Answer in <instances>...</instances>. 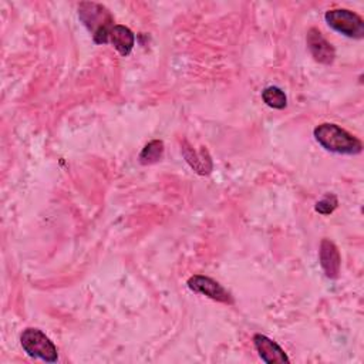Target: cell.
<instances>
[{
  "label": "cell",
  "instance_id": "obj_5",
  "mask_svg": "<svg viewBox=\"0 0 364 364\" xmlns=\"http://www.w3.org/2000/svg\"><path fill=\"white\" fill-rule=\"evenodd\" d=\"M188 287L199 294H203L212 300L220 301V303H226V304H233L235 300L232 297V294L216 280L208 277V276H202V274H195L192 277H189L188 280Z\"/></svg>",
  "mask_w": 364,
  "mask_h": 364
},
{
  "label": "cell",
  "instance_id": "obj_10",
  "mask_svg": "<svg viewBox=\"0 0 364 364\" xmlns=\"http://www.w3.org/2000/svg\"><path fill=\"white\" fill-rule=\"evenodd\" d=\"M182 152H183V156H185L186 162L195 169V172H198V173H200V175H208V173L210 172V169H212V161H210V158L203 159V156L208 155V152H206L205 148H203L200 152H195L193 149L185 146V148L182 149Z\"/></svg>",
  "mask_w": 364,
  "mask_h": 364
},
{
  "label": "cell",
  "instance_id": "obj_4",
  "mask_svg": "<svg viewBox=\"0 0 364 364\" xmlns=\"http://www.w3.org/2000/svg\"><path fill=\"white\" fill-rule=\"evenodd\" d=\"M326 23L338 31L340 34L351 38H363L364 37V21L363 18L347 9H333L326 11L324 14Z\"/></svg>",
  "mask_w": 364,
  "mask_h": 364
},
{
  "label": "cell",
  "instance_id": "obj_11",
  "mask_svg": "<svg viewBox=\"0 0 364 364\" xmlns=\"http://www.w3.org/2000/svg\"><path fill=\"white\" fill-rule=\"evenodd\" d=\"M164 155V142L161 139L149 141L139 154V162L142 165H151L161 161Z\"/></svg>",
  "mask_w": 364,
  "mask_h": 364
},
{
  "label": "cell",
  "instance_id": "obj_12",
  "mask_svg": "<svg viewBox=\"0 0 364 364\" xmlns=\"http://www.w3.org/2000/svg\"><path fill=\"white\" fill-rule=\"evenodd\" d=\"M262 98L266 102V105L276 109H283L287 105V97L279 87L264 88L262 92Z\"/></svg>",
  "mask_w": 364,
  "mask_h": 364
},
{
  "label": "cell",
  "instance_id": "obj_8",
  "mask_svg": "<svg viewBox=\"0 0 364 364\" xmlns=\"http://www.w3.org/2000/svg\"><path fill=\"white\" fill-rule=\"evenodd\" d=\"M253 344L260 355V358L267 363H289V357L286 355L284 350L272 338H269L264 334H255L253 336Z\"/></svg>",
  "mask_w": 364,
  "mask_h": 364
},
{
  "label": "cell",
  "instance_id": "obj_1",
  "mask_svg": "<svg viewBox=\"0 0 364 364\" xmlns=\"http://www.w3.org/2000/svg\"><path fill=\"white\" fill-rule=\"evenodd\" d=\"M316 141L327 151L344 155H357L363 151V144L344 128L324 122L314 128Z\"/></svg>",
  "mask_w": 364,
  "mask_h": 364
},
{
  "label": "cell",
  "instance_id": "obj_6",
  "mask_svg": "<svg viewBox=\"0 0 364 364\" xmlns=\"http://www.w3.org/2000/svg\"><path fill=\"white\" fill-rule=\"evenodd\" d=\"M307 47L313 55V58L317 61V63H321V64H331L334 61V57H336V51H334V47L331 46V43H328L323 34L320 33V30L311 27L309 31H307Z\"/></svg>",
  "mask_w": 364,
  "mask_h": 364
},
{
  "label": "cell",
  "instance_id": "obj_13",
  "mask_svg": "<svg viewBox=\"0 0 364 364\" xmlns=\"http://www.w3.org/2000/svg\"><path fill=\"white\" fill-rule=\"evenodd\" d=\"M338 205V200L336 198V195L333 193H327L321 200H318L316 203V210L321 215H330Z\"/></svg>",
  "mask_w": 364,
  "mask_h": 364
},
{
  "label": "cell",
  "instance_id": "obj_2",
  "mask_svg": "<svg viewBox=\"0 0 364 364\" xmlns=\"http://www.w3.org/2000/svg\"><path fill=\"white\" fill-rule=\"evenodd\" d=\"M78 17L85 28L92 34L94 43L105 44L109 41V36L115 24L112 14L105 6L94 1H82L78 4Z\"/></svg>",
  "mask_w": 364,
  "mask_h": 364
},
{
  "label": "cell",
  "instance_id": "obj_9",
  "mask_svg": "<svg viewBox=\"0 0 364 364\" xmlns=\"http://www.w3.org/2000/svg\"><path fill=\"white\" fill-rule=\"evenodd\" d=\"M109 43L121 55H128L134 48L135 36L128 27L115 24L109 36Z\"/></svg>",
  "mask_w": 364,
  "mask_h": 364
},
{
  "label": "cell",
  "instance_id": "obj_7",
  "mask_svg": "<svg viewBox=\"0 0 364 364\" xmlns=\"http://www.w3.org/2000/svg\"><path fill=\"white\" fill-rule=\"evenodd\" d=\"M318 257H320V264L324 272V274L328 279H337L340 273V266H341V257L337 246L334 242L330 239H323L320 243V250H318Z\"/></svg>",
  "mask_w": 364,
  "mask_h": 364
},
{
  "label": "cell",
  "instance_id": "obj_3",
  "mask_svg": "<svg viewBox=\"0 0 364 364\" xmlns=\"http://www.w3.org/2000/svg\"><path fill=\"white\" fill-rule=\"evenodd\" d=\"M20 344L27 355L40 358L46 363H55L58 360L57 347L54 343L38 328L28 327L20 336Z\"/></svg>",
  "mask_w": 364,
  "mask_h": 364
}]
</instances>
